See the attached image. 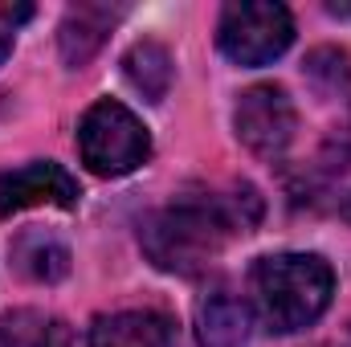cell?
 Here are the masks:
<instances>
[{
  "mask_svg": "<svg viewBox=\"0 0 351 347\" xmlns=\"http://www.w3.org/2000/svg\"><path fill=\"white\" fill-rule=\"evenodd\" d=\"M262 217L258 192L245 184L233 196L221 200H180L147 217L139 241L147 258L168 274H196L221 254V246L241 229H250Z\"/></svg>",
  "mask_w": 351,
  "mask_h": 347,
  "instance_id": "obj_1",
  "label": "cell"
},
{
  "mask_svg": "<svg viewBox=\"0 0 351 347\" xmlns=\"http://www.w3.org/2000/svg\"><path fill=\"white\" fill-rule=\"evenodd\" d=\"M335 290V274L319 254H278L262 258L254 270V294L265 327L278 335H294L311 327Z\"/></svg>",
  "mask_w": 351,
  "mask_h": 347,
  "instance_id": "obj_2",
  "label": "cell"
},
{
  "mask_svg": "<svg viewBox=\"0 0 351 347\" xmlns=\"http://www.w3.org/2000/svg\"><path fill=\"white\" fill-rule=\"evenodd\" d=\"M78 152L94 176H127L152 156L147 127L114 98L94 102L78 127Z\"/></svg>",
  "mask_w": 351,
  "mask_h": 347,
  "instance_id": "obj_3",
  "label": "cell"
},
{
  "mask_svg": "<svg viewBox=\"0 0 351 347\" xmlns=\"http://www.w3.org/2000/svg\"><path fill=\"white\" fill-rule=\"evenodd\" d=\"M217 41L221 53L237 66H265L274 58H282L294 41V16L286 4H269V0H241V4H225L221 25H217Z\"/></svg>",
  "mask_w": 351,
  "mask_h": 347,
  "instance_id": "obj_4",
  "label": "cell"
},
{
  "mask_svg": "<svg viewBox=\"0 0 351 347\" xmlns=\"http://www.w3.org/2000/svg\"><path fill=\"white\" fill-rule=\"evenodd\" d=\"M233 123H237V139L254 156H262V160H278L290 147L294 127H298L290 94L282 86H274V82H262V86L245 90L241 102H237V110H233Z\"/></svg>",
  "mask_w": 351,
  "mask_h": 347,
  "instance_id": "obj_5",
  "label": "cell"
},
{
  "mask_svg": "<svg viewBox=\"0 0 351 347\" xmlns=\"http://www.w3.org/2000/svg\"><path fill=\"white\" fill-rule=\"evenodd\" d=\"M78 196H82L78 180L53 160H37V164H25V168H12L0 176V217H12L33 204L74 208Z\"/></svg>",
  "mask_w": 351,
  "mask_h": 347,
  "instance_id": "obj_6",
  "label": "cell"
},
{
  "mask_svg": "<svg viewBox=\"0 0 351 347\" xmlns=\"http://www.w3.org/2000/svg\"><path fill=\"white\" fill-rule=\"evenodd\" d=\"M90 347H172V327L156 311H119L94 319Z\"/></svg>",
  "mask_w": 351,
  "mask_h": 347,
  "instance_id": "obj_7",
  "label": "cell"
},
{
  "mask_svg": "<svg viewBox=\"0 0 351 347\" xmlns=\"http://www.w3.org/2000/svg\"><path fill=\"white\" fill-rule=\"evenodd\" d=\"M250 307L229 294V290H217L200 302L196 311V335H200V347H245L250 339Z\"/></svg>",
  "mask_w": 351,
  "mask_h": 347,
  "instance_id": "obj_8",
  "label": "cell"
},
{
  "mask_svg": "<svg viewBox=\"0 0 351 347\" xmlns=\"http://www.w3.org/2000/svg\"><path fill=\"white\" fill-rule=\"evenodd\" d=\"M114 8H102V4H78V8H70V16H66V25H62V58L70 62V66H82L90 62V53L102 45V37L110 33V25H114Z\"/></svg>",
  "mask_w": 351,
  "mask_h": 347,
  "instance_id": "obj_9",
  "label": "cell"
},
{
  "mask_svg": "<svg viewBox=\"0 0 351 347\" xmlns=\"http://www.w3.org/2000/svg\"><path fill=\"white\" fill-rule=\"evenodd\" d=\"M123 70H127V82L139 90L147 102H160L168 86H172V58L160 41H139L127 49L123 58Z\"/></svg>",
  "mask_w": 351,
  "mask_h": 347,
  "instance_id": "obj_10",
  "label": "cell"
},
{
  "mask_svg": "<svg viewBox=\"0 0 351 347\" xmlns=\"http://www.w3.org/2000/svg\"><path fill=\"white\" fill-rule=\"evenodd\" d=\"M12 254H16V265L37 282H58L70 270V250L49 233H25Z\"/></svg>",
  "mask_w": 351,
  "mask_h": 347,
  "instance_id": "obj_11",
  "label": "cell"
},
{
  "mask_svg": "<svg viewBox=\"0 0 351 347\" xmlns=\"http://www.w3.org/2000/svg\"><path fill=\"white\" fill-rule=\"evenodd\" d=\"M45 331V323L29 311H16V315H4L0 319V347H37Z\"/></svg>",
  "mask_w": 351,
  "mask_h": 347,
  "instance_id": "obj_12",
  "label": "cell"
},
{
  "mask_svg": "<svg viewBox=\"0 0 351 347\" xmlns=\"http://www.w3.org/2000/svg\"><path fill=\"white\" fill-rule=\"evenodd\" d=\"M29 16H33V4H21V0H16V4H8V0H4V4H0V66H4V58L12 53L16 29H21Z\"/></svg>",
  "mask_w": 351,
  "mask_h": 347,
  "instance_id": "obj_13",
  "label": "cell"
},
{
  "mask_svg": "<svg viewBox=\"0 0 351 347\" xmlns=\"http://www.w3.org/2000/svg\"><path fill=\"white\" fill-rule=\"evenodd\" d=\"M37 347H74V335H70V327L66 323H45V331H41V339H37Z\"/></svg>",
  "mask_w": 351,
  "mask_h": 347,
  "instance_id": "obj_14",
  "label": "cell"
}]
</instances>
